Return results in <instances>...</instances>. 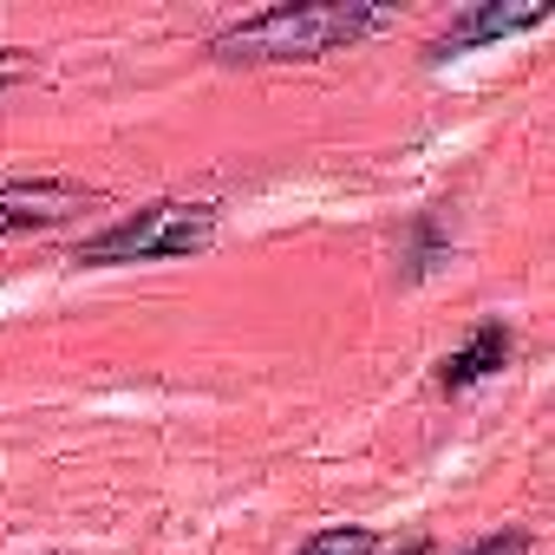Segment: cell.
<instances>
[{
  "mask_svg": "<svg viewBox=\"0 0 555 555\" xmlns=\"http://www.w3.org/2000/svg\"><path fill=\"white\" fill-rule=\"evenodd\" d=\"M379 548V535L366 529V522H340V529H321V535H308L295 555H373Z\"/></svg>",
  "mask_w": 555,
  "mask_h": 555,
  "instance_id": "cell-6",
  "label": "cell"
},
{
  "mask_svg": "<svg viewBox=\"0 0 555 555\" xmlns=\"http://www.w3.org/2000/svg\"><path fill=\"white\" fill-rule=\"evenodd\" d=\"M464 555H529V529H490V535H477Z\"/></svg>",
  "mask_w": 555,
  "mask_h": 555,
  "instance_id": "cell-7",
  "label": "cell"
},
{
  "mask_svg": "<svg viewBox=\"0 0 555 555\" xmlns=\"http://www.w3.org/2000/svg\"><path fill=\"white\" fill-rule=\"evenodd\" d=\"M425 548H431V542H425V535H418V542H405V548H399V555H425Z\"/></svg>",
  "mask_w": 555,
  "mask_h": 555,
  "instance_id": "cell-9",
  "label": "cell"
},
{
  "mask_svg": "<svg viewBox=\"0 0 555 555\" xmlns=\"http://www.w3.org/2000/svg\"><path fill=\"white\" fill-rule=\"evenodd\" d=\"M216 242V203H190V196H157L118 222H105L99 235H86L73 248L79 268H131V261H190Z\"/></svg>",
  "mask_w": 555,
  "mask_h": 555,
  "instance_id": "cell-2",
  "label": "cell"
},
{
  "mask_svg": "<svg viewBox=\"0 0 555 555\" xmlns=\"http://www.w3.org/2000/svg\"><path fill=\"white\" fill-rule=\"evenodd\" d=\"M509 353H516V334H509L503 321H477L470 340H464L457 353H444V366H438V392H470V386L496 379V373L509 366Z\"/></svg>",
  "mask_w": 555,
  "mask_h": 555,
  "instance_id": "cell-5",
  "label": "cell"
},
{
  "mask_svg": "<svg viewBox=\"0 0 555 555\" xmlns=\"http://www.w3.org/2000/svg\"><path fill=\"white\" fill-rule=\"evenodd\" d=\"M21 79H34V53H21V47H0V92H8V86H21Z\"/></svg>",
  "mask_w": 555,
  "mask_h": 555,
  "instance_id": "cell-8",
  "label": "cell"
},
{
  "mask_svg": "<svg viewBox=\"0 0 555 555\" xmlns=\"http://www.w3.org/2000/svg\"><path fill=\"white\" fill-rule=\"evenodd\" d=\"M92 203H99V190H86L73 177H8L0 183V242L34 235V229H60Z\"/></svg>",
  "mask_w": 555,
  "mask_h": 555,
  "instance_id": "cell-3",
  "label": "cell"
},
{
  "mask_svg": "<svg viewBox=\"0 0 555 555\" xmlns=\"http://www.w3.org/2000/svg\"><path fill=\"white\" fill-rule=\"evenodd\" d=\"M399 27V8H373V0H288V8L248 14L209 40L222 66H295V60H327L353 53L360 40Z\"/></svg>",
  "mask_w": 555,
  "mask_h": 555,
  "instance_id": "cell-1",
  "label": "cell"
},
{
  "mask_svg": "<svg viewBox=\"0 0 555 555\" xmlns=\"http://www.w3.org/2000/svg\"><path fill=\"white\" fill-rule=\"evenodd\" d=\"M555 8L548 0H529V8H503V0H483V8H464L425 53L431 60H451V53H470V47H490V40H509V34H529V27H542Z\"/></svg>",
  "mask_w": 555,
  "mask_h": 555,
  "instance_id": "cell-4",
  "label": "cell"
}]
</instances>
